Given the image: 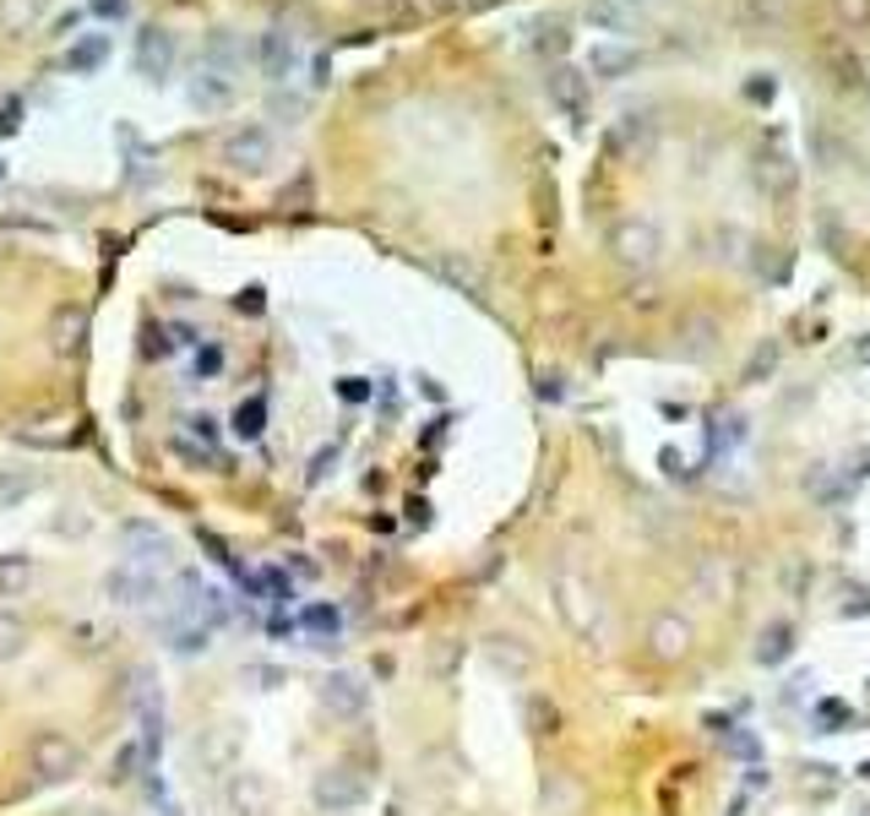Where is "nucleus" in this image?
Wrapping results in <instances>:
<instances>
[{
	"mask_svg": "<svg viewBox=\"0 0 870 816\" xmlns=\"http://www.w3.org/2000/svg\"><path fill=\"white\" fill-rule=\"evenodd\" d=\"M137 72H142L148 83H164L174 72V33L170 28L148 22V28L137 33Z\"/></svg>",
	"mask_w": 870,
	"mask_h": 816,
	"instance_id": "1",
	"label": "nucleus"
},
{
	"mask_svg": "<svg viewBox=\"0 0 870 816\" xmlns=\"http://www.w3.org/2000/svg\"><path fill=\"white\" fill-rule=\"evenodd\" d=\"M104 588H109L115 605H153L159 599V577L148 566H115Z\"/></svg>",
	"mask_w": 870,
	"mask_h": 816,
	"instance_id": "2",
	"label": "nucleus"
},
{
	"mask_svg": "<svg viewBox=\"0 0 870 816\" xmlns=\"http://www.w3.org/2000/svg\"><path fill=\"white\" fill-rule=\"evenodd\" d=\"M33 768H39L44 779H72V773L83 768V751H77L66 735H44V740H33Z\"/></svg>",
	"mask_w": 870,
	"mask_h": 816,
	"instance_id": "3",
	"label": "nucleus"
},
{
	"mask_svg": "<svg viewBox=\"0 0 870 816\" xmlns=\"http://www.w3.org/2000/svg\"><path fill=\"white\" fill-rule=\"evenodd\" d=\"M224 159H229L235 170H261V164L272 159V137H267L261 126H240V131L224 142Z\"/></svg>",
	"mask_w": 870,
	"mask_h": 816,
	"instance_id": "4",
	"label": "nucleus"
},
{
	"mask_svg": "<svg viewBox=\"0 0 870 816\" xmlns=\"http://www.w3.org/2000/svg\"><path fill=\"white\" fill-rule=\"evenodd\" d=\"M126 550H131V566H159V561L170 555L164 534L148 529V523H131V529H126Z\"/></svg>",
	"mask_w": 870,
	"mask_h": 816,
	"instance_id": "5",
	"label": "nucleus"
},
{
	"mask_svg": "<svg viewBox=\"0 0 870 816\" xmlns=\"http://www.w3.org/2000/svg\"><path fill=\"white\" fill-rule=\"evenodd\" d=\"M87 333V316L83 311H55V322H50V338H55V355H77V344H83Z\"/></svg>",
	"mask_w": 870,
	"mask_h": 816,
	"instance_id": "6",
	"label": "nucleus"
},
{
	"mask_svg": "<svg viewBox=\"0 0 870 816\" xmlns=\"http://www.w3.org/2000/svg\"><path fill=\"white\" fill-rule=\"evenodd\" d=\"M33 588V555H0V599H17Z\"/></svg>",
	"mask_w": 870,
	"mask_h": 816,
	"instance_id": "7",
	"label": "nucleus"
},
{
	"mask_svg": "<svg viewBox=\"0 0 870 816\" xmlns=\"http://www.w3.org/2000/svg\"><path fill=\"white\" fill-rule=\"evenodd\" d=\"M104 61H109V39H104V33H87V39H77V44L66 50V66H72V72H98Z\"/></svg>",
	"mask_w": 870,
	"mask_h": 816,
	"instance_id": "8",
	"label": "nucleus"
},
{
	"mask_svg": "<svg viewBox=\"0 0 870 816\" xmlns=\"http://www.w3.org/2000/svg\"><path fill=\"white\" fill-rule=\"evenodd\" d=\"M637 61H642V55H637L631 44H615V39H605V44L594 50V72H599V77H620V72H631Z\"/></svg>",
	"mask_w": 870,
	"mask_h": 816,
	"instance_id": "9",
	"label": "nucleus"
},
{
	"mask_svg": "<svg viewBox=\"0 0 870 816\" xmlns=\"http://www.w3.org/2000/svg\"><path fill=\"white\" fill-rule=\"evenodd\" d=\"M261 66H267V77H283V72H289V33L272 28V33L261 39Z\"/></svg>",
	"mask_w": 870,
	"mask_h": 816,
	"instance_id": "10",
	"label": "nucleus"
},
{
	"mask_svg": "<svg viewBox=\"0 0 870 816\" xmlns=\"http://www.w3.org/2000/svg\"><path fill=\"white\" fill-rule=\"evenodd\" d=\"M22 648H28V627L11 610H0V659H17Z\"/></svg>",
	"mask_w": 870,
	"mask_h": 816,
	"instance_id": "11",
	"label": "nucleus"
},
{
	"mask_svg": "<svg viewBox=\"0 0 870 816\" xmlns=\"http://www.w3.org/2000/svg\"><path fill=\"white\" fill-rule=\"evenodd\" d=\"M261 425H267V403L261 398H251V403H240V414H235V431L246 436V442H257Z\"/></svg>",
	"mask_w": 870,
	"mask_h": 816,
	"instance_id": "12",
	"label": "nucleus"
},
{
	"mask_svg": "<svg viewBox=\"0 0 870 816\" xmlns=\"http://www.w3.org/2000/svg\"><path fill=\"white\" fill-rule=\"evenodd\" d=\"M28 496H33V479H28V474H0V512L17 507V501H28Z\"/></svg>",
	"mask_w": 870,
	"mask_h": 816,
	"instance_id": "13",
	"label": "nucleus"
},
{
	"mask_svg": "<svg viewBox=\"0 0 870 816\" xmlns=\"http://www.w3.org/2000/svg\"><path fill=\"white\" fill-rule=\"evenodd\" d=\"M572 77H577V72H561V77H555L550 88H555V98H561V104H566L572 115H583V83L572 88Z\"/></svg>",
	"mask_w": 870,
	"mask_h": 816,
	"instance_id": "14",
	"label": "nucleus"
},
{
	"mask_svg": "<svg viewBox=\"0 0 870 816\" xmlns=\"http://www.w3.org/2000/svg\"><path fill=\"white\" fill-rule=\"evenodd\" d=\"M17 126H22V98H6L0 104V137H11Z\"/></svg>",
	"mask_w": 870,
	"mask_h": 816,
	"instance_id": "15",
	"label": "nucleus"
},
{
	"mask_svg": "<svg viewBox=\"0 0 870 816\" xmlns=\"http://www.w3.org/2000/svg\"><path fill=\"white\" fill-rule=\"evenodd\" d=\"M28 17H33V6H28V0H6V11H0V22H6V28H22Z\"/></svg>",
	"mask_w": 870,
	"mask_h": 816,
	"instance_id": "16",
	"label": "nucleus"
},
{
	"mask_svg": "<svg viewBox=\"0 0 870 816\" xmlns=\"http://www.w3.org/2000/svg\"><path fill=\"white\" fill-rule=\"evenodd\" d=\"M191 436H196V442H218V420L196 414V420H191Z\"/></svg>",
	"mask_w": 870,
	"mask_h": 816,
	"instance_id": "17",
	"label": "nucleus"
},
{
	"mask_svg": "<svg viewBox=\"0 0 870 816\" xmlns=\"http://www.w3.org/2000/svg\"><path fill=\"white\" fill-rule=\"evenodd\" d=\"M196 370H202V376L224 370V349H202V355H196Z\"/></svg>",
	"mask_w": 870,
	"mask_h": 816,
	"instance_id": "18",
	"label": "nucleus"
},
{
	"mask_svg": "<svg viewBox=\"0 0 870 816\" xmlns=\"http://www.w3.org/2000/svg\"><path fill=\"white\" fill-rule=\"evenodd\" d=\"M93 11H98V17H120V11H126V0H93Z\"/></svg>",
	"mask_w": 870,
	"mask_h": 816,
	"instance_id": "19",
	"label": "nucleus"
},
{
	"mask_svg": "<svg viewBox=\"0 0 870 816\" xmlns=\"http://www.w3.org/2000/svg\"><path fill=\"white\" fill-rule=\"evenodd\" d=\"M0 185H6V159H0Z\"/></svg>",
	"mask_w": 870,
	"mask_h": 816,
	"instance_id": "20",
	"label": "nucleus"
},
{
	"mask_svg": "<svg viewBox=\"0 0 870 816\" xmlns=\"http://www.w3.org/2000/svg\"><path fill=\"white\" fill-rule=\"evenodd\" d=\"M93 816H104V812H93Z\"/></svg>",
	"mask_w": 870,
	"mask_h": 816,
	"instance_id": "21",
	"label": "nucleus"
}]
</instances>
